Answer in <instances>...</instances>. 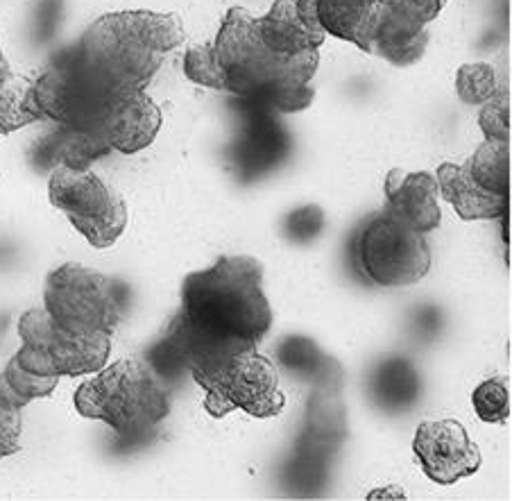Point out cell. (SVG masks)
<instances>
[{"instance_id": "cell-1", "label": "cell", "mask_w": 512, "mask_h": 501, "mask_svg": "<svg viewBox=\"0 0 512 501\" xmlns=\"http://www.w3.org/2000/svg\"><path fill=\"white\" fill-rule=\"evenodd\" d=\"M272 327L263 291V263L247 254H225L211 268L184 277L182 309L148 363L166 381L182 372L195 379L234 354L256 350Z\"/></svg>"}, {"instance_id": "cell-2", "label": "cell", "mask_w": 512, "mask_h": 501, "mask_svg": "<svg viewBox=\"0 0 512 501\" xmlns=\"http://www.w3.org/2000/svg\"><path fill=\"white\" fill-rule=\"evenodd\" d=\"M225 91L238 103L270 109L275 114H297L309 109L318 73V50L295 57L272 53L259 37L256 16L243 7H232L213 41Z\"/></svg>"}, {"instance_id": "cell-3", "label": "cell", "mask_w": 512, "mask_h": 501, "mask_svg": "<svg viewBox=\"0 0 512 501\" xmlns=\"http://www.w3.org/2000/svg\"><path fill=\"white\" fill-rule=\"evenodd\" d=\"M186 39L177 14L127 10L93 21L75 44L80 62L109 91H145L168 53Z\"/></svg>"}, {"instance_id": "cell-4", "label": "cell", "mask_w": 512, "mask_h": 501, "mask_svg": "<svg viewBox=\"0 0 512 501\" xmlns=\"http://www.w3.org/2000/svg\"><path fill=\"white\" fill-rule=\"evenodd\" d=\"M75 409L87 420H100L118 436H143L170 413L166 379L148 361L123 359L75 390Z\"/></svg>"}, {"instance_id": "cell-5", "label": "cell", "mask_w": 512, "mask_h": 501, "mask_svg": "<svg viewBox=\"0 0 512 501\" xmlns=\"http://www.w3.org/2000/svg\"><path fill=\"white\" fill-rule=\"evenodd\" d=\"M44 309L75 334H114L125 311V288L82 263H64L46 279Z\"/></svg>"}, {"instance_id": "cell-6", "label": "cell", "mask_w": 512, "mask_h": 501, "mask_svg": "<svg viewBox=\"0 0 512 501\" xmlns=\"http://www.w3.org/2000/svg\"><path fill=\"white\" fill-rule=\"evenodd\" d=\"M21 350L14 354L23 370L41 377H82L105 368L112 334H75L59 327L46 309L25 311L19 320Z\"/></svg>"}, {"instance_id": "cell-7", "label": "cell", "mask_w": 512, "mask_h": 501, "mask_svg": "<svg viewBox=\"0 0 512 501\" xmlns=\"http://www.w3.org/2000/svg\"><path fill=\"white\" fill-rule=\"evenodd\" d=\"M32 98L41 118L73 130H96L121 96L93 78L71 46L32 82Z\"/></svg>"}, {"instance_id": "cell-8", "label": "cell", "mask_w": 512, "mask_h": 501, "mask_svg": "<svg viewBox=\"0 0 512 501\" xmlns=\"http://www.w3.org/2000/svg\"><path fill=\"white\" fill-rule=\"evenodd\" d=\"M195 384L207 390L204 409L213 418H225L238 409L250 418L266 420L277 418L286 406L275 365L256 350L234 354L229 361L195 377Z\"/></svg>"}, {"instance_id": "cell-9", "label": "cell", "mask_w": 512, "mask_h": 501, "mask_svg": "<svg viewBox=\"0 0 512 501\" xmlns=\"http://www.w3.org/2000/svg\"><path fill=\"white\" fill-rule=\"evenodd\" d=\"M50 205L64 211L71 225L93 248L107 250L121 239L127 227V207L116 189L89 168L59 166L50 171Z\"/></svg>"}, {"instance_id": "cell-10", "label": "cell", "mask_w": 512, "mask_h": 501, "mask_svg": "<svg viewBox=\"0 0 512 501\" xmlns=\"http://www.w3.org/2000/svg\"><path fill=\"white\" fill-rule=\"evenodd\" d=\"M356 259L370 282L386 288L413 286L431 270V248L424 234L390 211L372 218L358 234Z\"/></svg>"}, {"instance_id": "cell-11", "label": "cell", "mask_w": 512, "mask_h": 501, "mask_svg": "<svg viewBox=\"0 0 512 501\" xmlns=\"http://www.w3.org/2000/svg\"><path fill=\"white\" fill-rule=\"evenodd\" d=\"M236 116V134L229 143L227 159L236 180L250 184L286 164L293 150V139L286 125L270 109L238 103Z\"/></svg>"}, {"instance_id": "cell-12", "label": "cell", "mask_w": 512, "mask_h": 501, "mask_svg": "<svg viewBox=\"0 0 512 501\" xmlns=\"http://www.w3.org/2000/svg\"><path fill=\"white\" fill-rule=\"evenodd\" d=\"M415 458L438 486H454L481 470L483 456L458 420H426L415 431Z\"/></svg>"}, {"instance_id": "cell-13", "label": "cell", "mask_w": 512, "mask_h": 501, "mask_svg": "<svg viewBox=\"0 0 512 501\" xmlns=\"http://www.w3.org/2000/svg\"><path fill=\"white\" fill-rule=\"evenodd\" d=\"M161 123L164 118L155 100L145 91H132L116 100L93 132L112 150L134 155L157 139Z\"/></svg>"}, {"instance_id": "cell-14", "label": "cell", "mask_w": 512, "mask_h": 501, "mask_svg": "<svg viewBox=\"0 0 512 501\" xmlns=\"http://www.w3.org/2000/svg\"><path fill=\"white\" fill-rule=\"evenodd\" d=\"M426 46H429L426 23L406 7L388 0L374 16L368 44L363 50L395 66H411L424 57Z\"/></svg>"}, {"instance_id": "cell-15", "label": "cell", "mask_w": 512, "mask_h": 501, "mask_svg": "<svg viewBox=\"0 0 512 501\" xmlns=\"http://www.w3.org/2000/svg\"><path fill=\"white\" fill-rule=\"evenodd\" d=\"M340 384H322V390L311 399L309 413H306V431L302 433L300 447H297L295 465L300 467L302 481L306 483L315 477L313 467L320 474L331 452L343 438V406H340Z\"/></svg>"}, {"instance_id": "cell-16", "label": "cell", "mask_w": 512, "mask_h": 501, "mask_svg": "<svg viewBox=\"0 0 512 501\" xmlns=\"http://www.w3.org/2000/svg\"><path fill=\"white\" fill-rule=\"evenodd\" d=\"M386 198L388 209L392 216L399 218L401 223L413 227L420 234H431L442 223L440 211V191L435 175L420 171H390L386 177Z\"/></svg>"}, {"instance_id": "cell-17", "label": "cell", "mask_w": 512, "mask_h": 501, "mask_svg": "<svg viewBox=\"0 0 512 501\" xmlns=\"http://www.w3.org/2000/svg\"><path fill=\"white\" fill-rule=\"evenodd\" d=\"M256 28H259L263 44L272 53L284 57L311 53V50H318L324 44V39H327V32L302 19L300 12H297L295 0H277L266 16L256 19Z\"/></svg>"}, {"instance_id": "cell-18", "label": "cell", "mask_w": 512, "mask_h": 501, "mask_svg": "<svg viewBox=\"0 0 512 501\" xmlns=\"http://www.w3.org/2000/svg\"><path fill=\"white\" fill-rule=\"evenodd\" d=\"M438 191L463 220L508 218V195H497L474 180L465 166L442 164L438 168Z\"/></svg>"}, {"instance_id": "cell-19", "label": "cell", "mask_w": 512, "mask_h": 501, "mask_svg": "<svg viewBox=\"0 0 512 501\" xmlns=\"http://www.w3.org/2000/svg\"><path fill=\"white\" fill-rule=\"evenodd\" d=\"M109 152L112 148L93 130H73V127L59 125L53 134L39 141L34 150V164L39 168H50V171L59 166L82 171L91 166V161L105 157Z\"/></svg>"}, {"instance_id": "cell-20", "label": "cell", "mask_w": 512, "mask_h": 501, "mask_svg": "<svg viewBox=\"0 0 512 501\" xmlns=\"http://www.w3.org/2000/svg\"><path fill=\"white\" fill-rule=\"evenodd\" d=\"M386 3L388 0H315V12L327 35L363 50L374 16Z\"/></svg>"}, {"instance_id": "cell-21", "label": "cell", "mask_w": 512, "mask_h": 501, "mask_svg": "<svg viewBox=\"0 0 512 501\" xmlns=\"http://www.w3.org/2000/svg\"><path fill=\"white\" fill-rule=\"evenodd\" d=\"M279 361L288 372L300 377L320 381V384H340V375L331 377V372H338V365H329L327 354L304 336L286 338L279 347Z\"/></svg>"}, {"instance_id": "cell-22", "label": "cell", "mask_w": 512, "mask_h": 501, "mask_svg": "<svg viewBox=\"0 0 512 501\" xmlns=\"http://www.w3.org/2000/svg\"><path fill=\"white\" fill-rule=\"evenodd\" d=\"M374 397L388 409H404L411 406L420 395V377L408 361H388L377 370L372 379Z\"/></svg>"}, {"instance_id": "cell-23", "label": "cell", "mask_w": 512, "mask_h": 501, "mask_svg": "<svg viewBox=\"0 0 512 501\" xmlns=\"http://www.w3.org/2000/svg\"><path fill=\"white\" fill-rule=\"evenodd\" d=\"M465 168L483 189L497 195H510V143L485 141Z\"/></svg>"}, {"instance_id": "cell-24", "label": "cell", "mask_w": 512, "mask_h": 501, "mask_svg": "<svg viewBox=\"0 0 512 501\" xmlns=\"http://www.w3.org/2000/svg\"><path fill=\"white\" fill-rule=\"evenodd\" d=\"M34 121H41V114L32 98V82L10 73L0 80V134H12Z\"/></svg>"}, {"instance_id": "cell-25", "label": "cell", "mask_w": 512, "mask_h": 501, "mask_svg": "<svg viewBox=\"0 0 512 501\" xmlns=\"http://www.w3.org/2000/svg\"><path fill=\"white\" fill-rule=\"evenodd\" d=\"M57 377H41L34 372L23 370L12 356L5 370L0 372V399L12 409H23L32 399L48 397L57 388Z\"/></svg>"}, {"instance_id": "cell-26", "label": "cell", "mask_w": 512, "mask_h": 501, "mask_svg": "<svg viewBox=\"0 0 512 501\" xmlns=\"http://www.w3.org/2000/svg\"><path fill=\"white\" fill-rule=\"evenodd\" d=\"M497 73L490 64H463L456 73V91L465 105H483L497 93Z\"/></svg>"}, {"instance_id": "cell-27", "label": "cell", "mask_w": 512, "mask_h": 501, "mask_svg": "<svg viewBox=\"0 0 512 501\" xmlns=\"http://www.w3.org/2000/svg\"><path fill=\"white\" fill-rule=\"evenodd\" d=\"M472 404L481 422L503 424L510 418V390L501 379H488L476 386Z\"/></svg>"}, {"instance_id": "cell-28", "label": "cell", "mask_w": 512, "mask_h": 501, "mask_svg": "<svg viewBox=\"0 0 512 501\" xmlns=\"http://www.w3.org/2000/svg\"><path fill=\"white\" fill-rule=\"evenodd\" d=\"M184 73L191 82L213 91H225L223 73H220L216 53L211 44L193 46L184 55Z\"/></svg>"}, {"instance_id": "cell-29", "label": "cell", "mask_w": 512, "mask_h": 501, "mask_svg": "<svg viewBox=\"0 0 512 501\" xmlns=\"http://www.w3.org/2000/svg\"><path fill=\"white\" fill-rule=\"evenodd\" d=\"M479 125L485 141L510 143V91L506 87L497 89L488 103H483Z\"/></svg>"}, {"instance_id": "cell-30", "label": "cell", "mask_w": 512, "mask_h": 501, "mask_svg": "<svg viewBox=\"0 0 512 501\" xmlns=\"http://www.w3.org/2000/svg\"><path fill=\"white\" fill-rule=\"evenodd\" d=\"M21 433H23L21 411L12 409V406H7L3 399H0V458L19 452Z\"/></svg>"}, {"instance_id": "cell-31", "label": "cell", "mask_w": 512, "mask_h": 501, "mask_svg": "<svg viewBox=\"0 0 512 501\" xmlns=\"http://www.w3.org/2000/svg\"><path fill=\"white\" fill-rule=\"evenodd\" d=\"M324 216L318 207H302L293 211L286 220V229L290 239L295 241H311L322 232Z\"/></svg>"}, {"instance_id": "cell-32", "label": "cell", "mask_w": 512, "mask_h": 501, "mask_svg": "<svg viewBox=\"0 0 512 501\" xmlns=\"http://www.w3.org/2000/svg\"><path fill=\"white\" fill-rule=\"evenodd\" d=\"M7 75H10V64H7L3 50H0V80L7 78Z\"/></svg>"}]
</instances>
